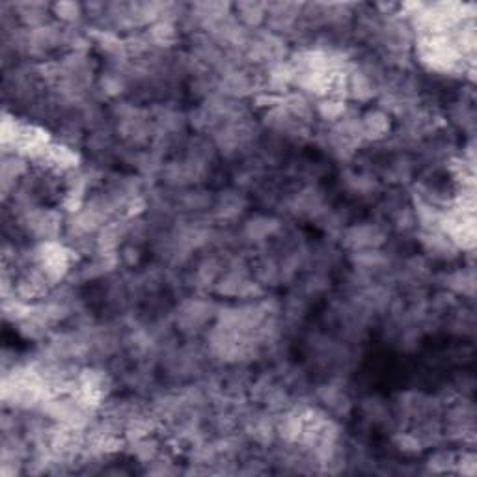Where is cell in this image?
<instances>
[{"mask_svg": "<svg viewBox=\"0 0 477 477\" xmlns=\"http://www.w3.org/2000/svg\"><path fill=\"white\" fill-rule=\"evenodd\" d=\"M235 19L244 28H257L267 21V4L239 2L235 4Z\"/></svg>", "mask_w": 477, "mask_h": 477, "instance_id": "obj_1", "label": "cell"}, {"mask_svg": "<svg viewBox=\"0 0 477 477\" xmlns=\"http://www.w3.org/2000/svg\"><path fill=\"white\" fill-rule=\"evenodd\" d=\"M53 12L64 23H75L82 15V6L75 2H60V4H54Z\"/></svg>", "mask_w": 477, "mask_h": 477, "instance_id": "obj_2", "label": "cell"}]
</instances>
